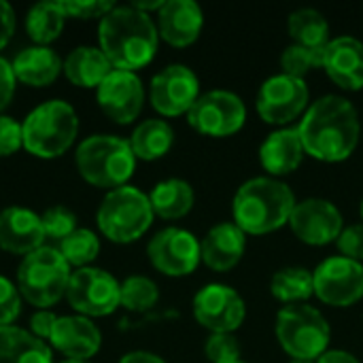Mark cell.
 I'll return each instance as SVG.
<instances>
[{
  "label": "cell",
  "instance_id": "1",
  "mask_svg": "<svg viewBox=\"0 0 363 363\" xmlns=\"http://www.w3.org/2000/svg\"><path fill=\"white\" fill-rule=\"evenodd\" d=\"M304 151L319 162L336 164L353 155L362 136L355 104L338 94H328L308 104L298 123Z\"/></svg>",
  "mask_w": 363,
  "mask_h": 363
},
{
  "label": "cell",
  "instance_id": "2",
  "mask_svg": "<svg viewBox=\"0 0 363 363\" xmlns=\"http://www.w3.org/2000/svg\"><path fill=\"white\" fill-rule=\"evenodd\" d=\"M98 43L113 68L136 72L155 57L160 32L151 15L132 4H115V9L100 19Z\"/></svg>",
  "mask_w": 363,
  "mask_h": 363
},
{
  "label": "cell",
  "instance_id": "3",
  "mask_svg": "<svg viewBox=\"0 0 363 363\" xmlns=\"http://www.w3.org/2000/svg\"><path fill=\"white\" fill-rule=\"evenodd\" d=\"M296 206L291 187L274 177H253L245 181L232 200L234 223L245 234H270L289 223Z\"/></svg>",
  "mask_w": 363,
  "mask_h": 363
},
{
  "label": "cell",
  "instance_id": "4",
  "mask_svg": "<svg viewBox=\"0 0 363 363\" xmlns=\"http://www.w3.org/2000/svg\"><path fill=\"white\" fill-rule=\"evenodd\" d=\"M74 164L83 181L111 191L128 185L136 170V155L130 140L113 134H94L77 147Z\"/></svg>",
  "mask_w": 363,
  "mask_h": 363
},
{
  "label": "cell",
  "instance_id": "5",
  "mask_svg": "<svg viewBox=\"0 0 363 363\" xmlns=\"http://www.w3.org/2000/svg\"><path fill=\"white\" fill-rule=\"evenodd\" d=\"M21 132L28 153L40 160H55L72 147L79 134V117L66 100H47L26 115Z\"/></svg>",
  "mask_w": 363,
  "mask_h": 363
},
{
  "label": "cell",
  "instance_id": "6",
  "mask_svg": "<svg viewBox=\"0 0 363 363\" xmlns=\"http://www.w3.org/2000/svg\"><path fill=\"white\" fill-rule=\"evenodd\" d=\"M153 208L151 200L145 191H140L134 185H123L117 189H111L96 213V223L104 238L117 245H130L153 223Z\"/></svg>",
  "mask_w": 363,
  "mask_h": 363
},
{
  "label": "cell",
  "instance_id": "7",
  "mask_svg": "<svg viewBox=\"0 0 363 363\" xmlns=\"http://www.w3.org/2000/svg\"><path fill=\"white\" fill-rule=\"evenodd\" d=\"M70 274V266L60 251L45 245L21 259L17 268V289L21 298L38 311H51V306L66 298Z\"/></svg>",
  "mask_w": 363,
  "mask_h": 363
},
{
  "label": "cell",
  "instance_id": "8",
  "mask_svg": "<svg viewBox=\"0 0 363 363\" xmlns=\"http://www.w3.org/2000/svg\"><path fill=\"white\" fill-rule=\"evenodd\" d=\"M274 334L291 359L317 362L332 340V330L323 313L311 304H287L279 311Z\"/></svg>",
  "mask_w": 363,
  "mask_h": 363
},
{
  "label": "cell",
  "instance_id": "9",
  "mask_svg": "<svg viewBox=\"0 0 363 363\" xmlns=\"http://www.w3.org/2000/svg\"><path fill=\"white\" fill-rule=\"evenodd\" d=\"M66 300L81 317H108L121 306V283L102 268H79L70 274Z\"/></svg>",
  "mask_w": 363,
  "mask_h": 363
},
{
  "label": "cell",
  "instance_id": "10",
  "mask_svg": "<svg viewBox=\"0 0 363 363\" xmlns=\"http://www.w3.org/2000/svg\"><path fill=\"white\" fill-rule=\"evenodd\" d=\"M311 102V89L304 79L279 72L268 77L257 91L255 108L270 125L287 128L291 121L302 119Z\"/></svg>",
  "mask_w": 363,
  "mask_h": 363
},
{
  "label": "cell",
  "instance_id": "11",
  "mask_svg": "<svg viewBox=\"0 0 363 363\" xmlns=\"http://www.w3.org/2000/svg\"><path fill=\"white\" fill-rule=\"evenodd\" d=\"M187 123L204 136H232L247 123V106L242 98L230 89H211L200 94L196 104L189 108Z\"/></svg>",
  "mask_w": 363,
  "mask_h": 363
},
{
  "label": "cell",
  "instance_id": "12",
  "mask_svg": "<svg viewBox=\"0 0 363 363\" xmlns=\"http://www.w3.org/2000/svg\"><path fill=\"white\" fill-rule=\"evenodd\" d=\"M313 285L323 304L353 306L363 298V264L342 255L328 257L313 270Z\"/></svg>",
  "mask_w": 363,
  "mask_h": 363
},
{
  "label": "cell",
  "instance_id": "13",
  "mask_svg": "<svg viewBox=\"0 0 363 363\" xmlns=\"http://www.w3.org/2000/svg\"><path fill=\"white\" fill-rule=\"evenodd\" d=\"M194 317L211 334H234L247 317L242 296L223 283H208L194 296Z\"/></svg>",
  "mask_w": 363,
  "mask_h": 363
},
{
  "label": "cell",
  "instance_id": "14",
  "mask_svg": "<svg viewBox=\"0 0 363 363\" xmlns=\"http://www.w3.org/2000/svg\"><path fill=\"white\" fill-rule=\"evenodd\" d=\"M147 255L153 268L166 277H187L202 262L200 240L183 228L157 232L147 245Z\"/></svg>",
  "mask_w": 363,
  "mask_h": 363
},
{
  "label": "cell",
  "instance_id": "15",
  "mask_svg": "<svg viewBox=\"0 0 363 363\" xmlns=\"http://www.w3.org/2000/svg\"><path fill=\"white\" fill-rule=\"evenodd\" d=\"M153 108L164 117L187 115L200 98V79L185 64H170L162 68L149 87Z\"/></svg>",
  "mask_w": 363,
  "mask_h": 363
},
{
  "label": "cell",
  "instance_id": "16",
  "mask_svg": "<svg viewBox=\"0 0 363 363\" xmlns=\"http://www.w3.org/2000/svg\"><path fill=\"white\" fill-rule=\"evenodd\" d=\"M291 232L311 247H323L338 240L345 230V219L340 208L325 198H306L296 202L289 217Z\"/></svg>",
  "mask_w": 363,
  "mask_h": 363
},
{
  "label": "cell",
  "instance_id": "17",
  "mask_svg": "<svg viewBox=\"0 0 363 363\" xmlns=\"http://www.w3.org/2000/svg\"><path fill=\"white\" fill-rule=\"evenodd\" d=\"M100 111L115 123H132L145 104V85L136 72L113 70L96 89Z\"/></svg>",
  "mask_w": 363,
  "mask_h": 363
},
{
  "label": "cell",
  "instance_id": "18",
  "mask_svg": "<svg viewBox=\"0 0 363 363\" xmlns=\"http://www.w3.org/2000/svg\"><path fill=\"white\" fill-rule=\"evenodd\" d=\"M45 228L38 213L26 206H6L0 211V249L13 255H30L45 247Z\"/></svg>",
  "mask_w": 363,
  "mask_h": 363
},
{
  "label": "cell",
  "instance_id": "19",
  "mask_svg": "<svg viewBox=\"0 0 363 363\" xmlns=\"http://www.w3.org/2000/svg\"><path fill=\"white\" fill-rule=\"evenodd\" d=\"M321 68L338 87L347 91L363 89V43L349 34L330 38Z\"/></svg>",
  "mask_w": 363,
  "mask_h": 363
},
{
  "label": "cell",
  "instance_id": "20",
  "mask_svg": "<svg viewBox=\"0 0 363 363\" xmlns=\"http://www.w3.org/2000/svg\"><path fill=\"white\" fill-rule=\"evenodd\" d=\"M49 345L55 351H60L66 359L89 362L102 347V332L87 317H60L49 338Z\"/></svg>",
  "mask_w": 363,
  "mask_h": 363
},
{
  "label": "cell",
  "instance_id": "21",
  "mask_svg": "<svg viewBox=\"0 0 363 363\" xmlns=\"http://www.w3.org/2000/svg\"><path fill=\"white\" fill-rule=\"evenodd\" d=\"M204 28V13L196 0H166L157 11V32L172 47H189Z\"/></svg>",
  "mask_w": 363,
  "mask_h": 363
},
{
  "label": "cell",
  "instance_id": "22",
  "mask_svg": "<svg viewBox=\"0 0 363 363\" xmlns=\"http://www.w3.org/2000/svg\"><path fill=\"white\" fill-rule=\"evenodd\" d=\"M202 262L217 272L232 270L247 251V234L234 221L213 225L200 242Z\"/></svg>",
  "mask_w": 363,
  "mask_h": 363
},
{
  "label": "cell",
  "instance_id": "23",
  "mask_svg": "<svg viewBox=\"0 0 363 363\" xmlns=\"http://www.w3.org/2000/svg\"><path fill=\"white\" fill-rule=\"evenodd\" d=\"M304 155L306 151L298 128H279L270 132L259 147V162L274 179L296 172Z\"/></svg>",
  "mask_w": 363,
  "mask_h": 363
},
{
  "label": "cell",
  "instance_id": "24",
  "mask_svg": "<svg viewBox=\"0 0 363 363\" xmlns=\"http://www.w3.org/2000/svg\"><path fill=\"white\" fill-rule=\"evenodd\" d=\"M62 64L64 60H60V55L51 47H40V45L21 49L11 62L15 79L30 87L51 85L60 77Z\"/></svg>",
  "mask_w": 363,
  "mask_h": 363
},
{
  "label": "cell",
  "instance_id": "25",
  "mask_svg": "<svg viewBox=\"0 0 363 363\" xmlns=\"http://www.w3.org/2000/svg\"><path fill=\"white\" fill-rule=\"evenodd\" d=\"M113 64L108 62V57L102 53L100 47H91V45H81L74 47L64 64H62V72L66 74V79L77 85V87H85L91 89L98 85L113 72Z\"/></svg>",
  "mask_w": 363,
  "mask_h": 363
},
{
  "label": "cell",
  "instance_id": "26",
  "mask_svg": "<svg viewBox=\"0 0 363 363\" xmlns=\"http://www.w3.org/2000/svg\"><path fill=\"white\" fill-rule=\"evenodd\" d=\"M0 363H53V351L30 330L0 328Z\"/></svg>",
  "mask_w": 363,
  "mask_h": 363
},
{
  "label": "cell",
  "instance_id": "27",
  "mask_svg": "<svg viewBox=\"0 0 363 363\" xmlns=\"http://www.w3.org/2000/svg\"><path fill=\"white\" fill-rule=\"evenodd\" d=\"M151 208L162 219H181L185 217L196 202L194 187L185 179H166L160 181L151 194Z\"/></svg>",
  "mask_w": 363,
  "mask_h": 363
},
{
  "label": "cell",
  "instance_id": "28",
  "mask_svg": "<svg viewBox=\"0 0 363 363\" xmlns=\"http://www.w3.org/2000/svg\"><path fill=\"white\" fill-rule=\"evenodd\" d=\"M174 145V130L164 119H145L130 136V147L136 160L153 162L164 157Z\"/></svg>",
  "mask_w": 363,
  "mask_h": 363
},
{
  "label": "cell",
  "instance_id": "29",
  "mask_svg": "<svg viewBox=\"0 0 363 363\" xmlns=\"http://www.w3.org/2000/svg\"><path fill=\"white\" fill-rule=\"evenodd\" d=\"M66 19L68 15L62 2H38L26 13V32L36 45L49 47V43H53L62 34Z\"/></svg>",
  "mask_w": 363,
  "mask_h": 363
},
{
  "label": "cell",
  "instance_id": "30",
  "mask_svg": "<svg viewBox=\"0 0 363 363\" xmlns=\"http://www.w3.org/2000/svg\"><path fill=\"white\" fill-rule=\"evenodd\" d=\"M287 30L294 43L304 47L323 49L330 43V23L325 15L313 6H302L291 11L287 19Z\"/></svg>",
  "mask_w": 363,
  "mask_h": 363
},
{
  "label": "cell",
  "instance_id": "31",
  "mask_svg": "<svg viewBox=\"0 0 363 363\" xmlns=\"http://www.w3.org/2000/svg\"><path fill=\"white\" fill-rule=\"evenodd\" d=\"M270 294L287 304H306L308 298L315 296L313 272L302 266H287L272 274Z\"/></svg>",
  "mask_w": 363,
  "mask_h": 363
},
{
  "label": "cell",
  "instance_id": "32",
  "mask_svg": "<svg viewBox=\"0 0 363 363\" xmlns=\"http://www.w3.org/2000/svg\"><path fill=\"white\" fill-rule=\"evenodd\" d=\"M60 255L66 259L68 266L87 268L100 253V238L96 232L87 228H77L70 236H66L60 245H55Z\"/></svg>",
  "mask_w": 363,
  "mask_h": 363
},
{
  "label": "cell",
  "instance_id": "33",
  "mask_svg": "<svg viewBox=\"0 0 363 363\" xmlns=\"http://www.w3.org/2000/svg\"><path fill=\"white\" fill-rule=\"evenodd\" d=\"M160 300V289L155 281L143 274L128 277L121 283V306L130 313H145L151 311Z\"/></svg>",
  "mask_w": 363,
  "mask_h": 363
},
{
  "label": "cell",
  "instance_id": "34",
  "mask_svg": "<svg viewBox=\"0 0 363 363\" xmlns=\"http://www.w3.org/2000/svg\"><path fill=\"white\" fill-rule=\"evenodd\" d=\"M323 49H313V47H304V45L291 43L281 53L283 72L291 74V77H298V79H304L311 70L323 66Z\"/></svg>",
  "mask_w": 363,
  "mask_h": 363
},
{
  "label": "cell",
  "instance_id": "35",
  "mask_svg": "<svg viewBox=\"0 0 363 363\" xmlns=\"http://www.w3.org/2000/svg\"><path fill=\"white\" fill-rule=\"evenodd\" d=\"M40 219H43V228H45L47 240H51V242H55V245H60L66 236H70V234L77 230V215H74L70 208L62 206V204L49 206V208L40 215ZM55 245H53V247H55Z\"/></svg>",
  "mask_w": 363,
  "mask_h": 363
},
{
  "label": "cell",
  "instance_id": "36",
  "mask_svg": "<svg viewBox=\"0 0 363 363\" xmlns=\"http://www.w3.org/2000/svg\"><path fill=\"white\" fill-rule=\"evenodd\" d=\"M204 355L211 363L240 362V342L234 334H211L204 342Z\"/></svg>",
  "mask_w": 363,
  "mask_h": 363
},
{
  "label": "cell",
  "instance_id": "37",
  "mask_svg": "<svg viewBox=\"0 0 363 363\" xmlns=\"http://www.w3.org/2000/svg\"><path fill=\"white\" fill-rule=\"evenodd\" d=\"M21 313V294L17 285L0 274V328L13 325Z\"/></svg>",
  "mask_w": 363,
  "mask_h": 363
},
{
  "label": "cell",
  "instance_id": "38",
  "mask_svg": "<svg viewBox=\"0 0 363 363\" xmlns=\"http://www.w3.org/2000/svg\"><path fill=\"white\" fill-rule=\"evenodd\" d=\"M64 11L68 17L74 19H102L104 15H108L115 9V2L111 0H89V2H81V0H66L62 2Z\"/></svg>",
  "mask_w": 363,
  "mask_h": 363
},
{
  "label": "cell",
  "instance_id": "39",
  "mask_svg": "<svg viewBox=\"0 0 363 363\" xmlns=\"http://www.w3.org/2000/svg\"><path fill=\"white\" fill-rule=\"evenodd\" d=\"M23 147L21 123L9 115H0V157H11Z\"/></svg>",
  "mask_w": 363,
  "mask_h": 363
},
{
  "label": "cell",
  "instance_id": "40",
  "mask_svg": "<svg viewBox=\"0 0 363 363\" xmlns=\"http://www.w3.org/2000/svg\"><path fill=\"white\" fill-rule=\"evenodd\" d=\"M336 245H338V251L342 257H349L353 262L363 264V223L345 225Z\"/></svg>",
  "mask_w": 363,
  "mask_h": 363
},
{
  "label": "cell",
  "instance_id": "41",
  "mask_svg": "<svg viewBox=\"0 0 363 363\" xmlns=\"http://www.w3.org/2000/svg\"><path fill=\"white\" fill-rule=\"evenodd\" d=\"M57 315L53 311H47V308H40L36 311L32 317H30V334H34L38 340L47 342L53 334V328L57 323Z\"/></svg>",
  "mask_w": 363,
  "mask_h": 363
},
{
  "label": "cell",
  "instance_id": "42",
  "mask_svg": "<svg viewBox=\"0 0 363 363\" xmlns=\"http://www.w3.org/2000/svg\"><path fill=\"white\" fill-rule=\"evenodd\" d=\"M15 83H17V79L13 74L11 62L0 57V115L4 113V108L11 104V100L15 96Z\"/></svg>",
  "mask_w": 363,
  "mask_h": 363
},
{
  "label": "cell",
  "instance_id": "43",
  "mask_svg": "<svg viewBox=\"0 0 363 363\" xmlns=\"http://www.w3.org/2000/svg\"><path fill=\"white\" fill-rule=\"evenodd\" d=\"M15 26H17V19H15L13 6L6 0H0V51L9 45L11 36L15 34Z\"/></svg>",
  "mask_w": 363,
  "mask_h": 363
},
{
  "label": "cell",
  "instance_id": "44",
  "mask_svg": "<svg viewBox=\"0 0 363 363\" xmlns=\"http://www.w3.org/2000/svg\"><path fill=\"white\" fill-rule=\"evenodd\" d=\"M317 363H362L353 353L342 351V349H328Z\"/></svg>",
  "mask_w": 363,
  "mask_h": 363
},
{
  "label": "cell",
  "instance_id": "45",
  "mask_svg": "<svg viewBox=\"0 0 363 363\" xmlns=\"http://www.w3.org/2000/svg\"><path fill=\"white\" fill-rule=\"evenodd\" d=\"M119 363H166L160 355L155 353H149V351H130L125 353Z\"/></svg>",
  "mask_w": 363,
  "mask_h": 363
},
{
  "label": "cell",
  "instance_id": "46",
  "mask_svg": "<svg viewBox=\"0 0 363 363\" xmlns=\"http://www.w3.org/2000/svg\"><path fill=\"white\" fill-rule=\"evenodd\" d=\"M164 2H166V0H151V2H140V0H138V2H132V6H136L138 11H143V13L149 15L151 11H160V9L164 6Z\"/></svg>",
  "mask_w": 363,
  "mask_h": 363
},
{
  "label": "cell",
  "instance_id": "47",
  "mask_svg": "<svg viewBox=\"0 0 363 363\" xmlns=\"http://www.w3.org/2000/svg\"><path fill=\"white\" fill-rule=\"evenodd\" d=\"M289 363H317V362H313V359H291Z\"/></svg>",
  "mask_w": 363,
  "mask_h": 363
},
{
  "label": "cell",
  "instance_id": "48",
  "mask_svg": "<svg viewBox=\"0 0 363 363\" xmlns=\"http://www.w3.org/2000/svg\"><path fill=\"white\" fill-rule=\"evenodd\" d=\"M60 363H89V362H81V359H64V362Z\"/></svg>",
  "mask_w": 363,
  "mask_h": 363
},
{
  "label": "cell",
  "instance_id": "49",
  "mask_svg": "<svg viewBox=\"0 0 363 363\" xmlns=\"http://www.w3.org/2000/svg\"><path fill=\"white\" fill-rule=\"evenodd\" d=\"M359 215H362V223H363V200H362V204H359Z\"/></svg>",
  "mask_w": 363,
  "mask_h": 363
},
{
  "label": "cell",
  "instance_id": "50",
  "mask_svg": "<svg viewBox=\"0 0 363 363\" xmlns=\"http://www.w3.org/2000/svg\"><path fill=\"white\" fill-rule=\"evenodd\" d=\"M236 363H247V362H242V359H240V362H236Z\"/></svg>",
  "mask_w": 363,
  "mask_h": 363
}]
</instances>
